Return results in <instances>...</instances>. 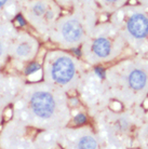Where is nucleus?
<instances>
[{"label": "nucleus", "mask_w": 148, "mask_h": 149, "mask_svg": "<svg viewBox=\"0 0 148 149\" xmlns=\"http://www.w3.org/2000/svg\"><path fill=\"white\" fill-rule=\"evenodd\" d=\"M11 111V118L37 131L61 130L69 125L74 117L69 94L43 80L25 82Z\"/></svg>", "instance_id": "f257e3e1"}, {"label": "nucleus", "mask_w": 148, "mask_h": 149, "mask_svg": "<svg viewBox=\"0 0 148 149\" xmlns=\"http://www.w3.org/2000/svg\"><path fill=\"white\" fill-rule=\"evenodd\" d=\"M103 80L112 104L123 108L143 106L148 98V54L121 57L103 70Z\"/></svg>", "instance_id": "f03ea898"}, {"label": "nucleus", "mask_w": 148, "mask_h": 149, "mask_svg": "<svg viewBox=\"0 0 148 149\" xmlns=\"http://www.w3.org/2000/svg\"><path fill=\"white\" fill-rule=\"evenodd\" d=\"M143 106L123 108L107 107L92 117L94 129L105 148L124 149L135 147L137 133L144 121Z\"/></svg>", "instance_id": "7ed1b4c3"}, {"label": "nucleus", "mask_w": 148, "mask_h": 149, "mask_svg": "<svg viewBox=\"0 0 148 149\" xmlns=\"http://www.w3.org/2000/svg\"><path fill=\"white\" fill-rule=\"evenodd\" d=\"M56 21L48 41L56 48L77 50L100 21V11L92 4L75 6Z\"/></svg>", "instance_id": "20e7f679"}, {"label": "nucleus", "mask_w": 148, "mask_h": 149, "mask_svg": "<svg viewBox=\"0 0 148 149\" xmlns=\"http://www.w3.org/2000/svg\"><path fill=\"white\" fill-rule=\"evenodd\" d=\"M128 50L129 48L119 29L107 19L97 22L79 48V53L80 58L85 64L91 67H97L120 60Z\"/></svg>", "instance_id": "39448f33"}, {"label": "nucleus", "mask_w": 148, "mask_h": 149, "mask_svg": "<svg viewBox=\"0 0 148 149\" xmlns=\"http://www.w3.org/2000/svg\"><path fill=\"white\" fill-rule=\"evenodd\" d=\"M90 67L69 50L50 49L42 58V80L67 94L75 93Z\"/></svg>", "instance_id": "423d86ee"}, {"label": "nucleus", "mask_w": 148, "mask_h": 149, "mask_svg": "<svg viewBox=\"0 0 148 149\" xmlns=\"http://www.w3.org/2000/svg\"><path fill=\"white\" fill-rule=\"evenodd\" d=\"M122 35L129 50L135 54H148V6L126 3L109 15Z\"/></svg>", "instance_id": "0eeeda50"}, {"label": "nucleus", "mask_w": 148, "mask_h": 149, "mask_svg": "<svg viewBox=\"0 0 148 149\" xmlns=\"http://www.w3.org/2000/svg\"><path fill=\"white\" fill-rule=\"evenodd\" d=\"M63 11L57 0H23L20 15L38 38L48 41L52 28Z\"/></svg>", "instance_id": "6e6552de"}, {"label": "nucleus", "mask_w": 148, "mask_h": 149, "mask_svg": "<svg viewBox=\"0 0 148 149\" xmlns=\"http://www.w3.org/2000/svg\"><path fill=\"white\" fill-rule=\"evenodd\" d=\"M76 93H78L80 101L91 117L110 107L112 104L102 74L91 67L84 74Z\"/></svg>", "instance_id": "1a4fd4ad"}, {"label": "nucleus", "mask_w": 148, "mask_h": 149, "mask_svg": "<svg viewBox=\"0 0 148 149\" xmlns=\"http://www.w3.org/2000/svg\"><path fill=\"white\" fill-rule=\"evenodd\" d=\"M40 48L37 36L30 34L26 29H17L10 45L8 65L17 74L22 72L36 60Z\"/></svg>", "instance_id": "9d476101"}, {"label": "nucleus", "mask_w": 148, "mask_h": 149, "mask_svg": "<svg viewBox=\"0 0 148 149\" xmlns=\"http://www.w3.org/2000/svg\"><path fill=\"white\" fill-rule=\"evenodd\" d=\"M56 138L59 148L98 149L105 148L103 141L95 129L90 125L67 127L57 130Z\"/></svg>", "instance_id": "9b49d317"}, {"label": "nucleus", "mask_w": 148, "mask_h": 149, "mask_svg": "<svg viewBox=\"0 0 148 149\" xmlns=\"http://www.w3.org/2000/svg\"><path fill=\"white\" fill-rule=\"evenodd\" d=\"M38 131L11 118L0 131V148L35 149V138Z\"/></svg>", "instance_id": "f8f14e48"}, {"label": "nucleus", "mask_w": 148, "mask_h": 149, "mask_svg": "<svg viewBox=\"0 0 148 149\" xmlns=\"http://www.w3.org/2000/svg\"><path fill=\"white\" fill-rule=\"evenodd\" d=\"M26 79L20 74L0 71V125L4 120L7 109L10 107Z\"/></svg>", "instance_id": "ddd939ff"}, {"label": "nucleus", "mask_w": 148, "mask_h": 149, "mask_svg": "<svg viewBox=\"0 0 148 149\" xmlns=\"http://www.w3.org/2000/svg\"><path fill=\"white\" fill-rule=\"evenodd\" d=\"M17 29L13 22L0 23V71L8 65L10 45Z\"/></svg>", "instance_id": "4468645a"}, {"label": "nucleus", "mask_w": 148, "mask_h": 149, "mask_svg": "<svg viewBox=\"0 0 148 149\" xmlns=\"http://www.w3.org/2000/svg\"><path fill=\"white\" fill-rule=\"evenodd\" d=\"M23 0H0V23L13 22L21 13Z\"/></svg>", "instance_id": "2eb2a0df"}, {"label": "nucleus", "mask_w": 148, "mask_h": 149, "mask_svg": "<svg viewBox=\"0 0 148 149\" xmlns=\"http://www.w3.org/2000/svg\"><path fill=\"white\" fill-rule=\"evenodd\" d=\"M100 13L110 15L121 7L129 3L130 0H93Z\"/></svg>", "instance_id": "dca6fc26"}, {"label": "nucleus", "mask_w": 148, "mask_h": 149, "mask_svg": "<svg viewBox=\"0 0 148 149\" xmlns=\"http://www.w3.org/2000/svg\"><path fill=\"white\" fill-rule=\"evenodd\" d=\"M135 147L148 148V110L145 111L144 121H143V124H142L141 129L137 133Z\"/></svg>", "instance_id": "f3484780"}, {"label": "nucleus", "mask_w": 148, "mask_h": 149, "mask_svg": "<svg viewBox=\"0 0 148 149\" xmlns=\"http://www.w3.org/2000/svg\"><path fill=\"white\" fill-rule=\"evenodd\" d=\"M136 2H138V3H142V4H146V6H148V0H135Z\"/></svg>", "instance_id": "a211bd4d"}]
</instances>
